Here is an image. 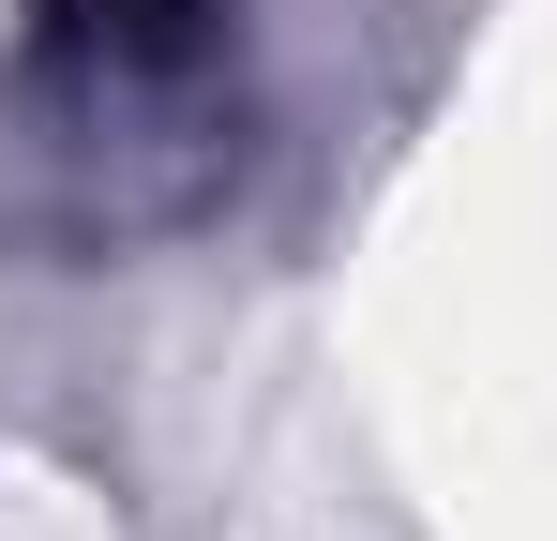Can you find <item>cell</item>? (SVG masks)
I'll use <instances>...</instances> for the list:
<instances>
[{
    "instance_id": "6da1fadb",
    "label": "cell",
    "mask_w": 557,
    "mask_h": 541,
    "mask_svg": "<svg viewBox=\"0 0 557 541\" xmlns=\"http://www.w3.org/2000/svg\"><path fill=\"white\" fill-rule=\"evenodd\" d=\"M61 30H106V46H182L196 30V0H46Z\"/></svg>"
}]
</instances>
